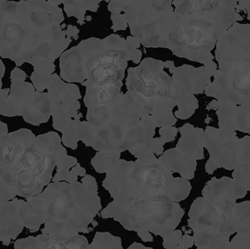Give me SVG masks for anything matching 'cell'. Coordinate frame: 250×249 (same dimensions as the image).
Listing matches in <instances>:
<instances>
[{"mask_svg":"<svg viewBox=\"0 0 250 249\" xmlns=\"http://www.w3.org/2000/svg\"><path fill=\"white\" fill-rule=\"evenodd\" d=\"M226 3L234 7L239 13L247 14V19L250 20V0H224Z\"/></svg>","mask_w":250,"mask_h":249,"instance_id":"cell-35","label":"cell"},{"mask_svg":"<svg viewBox=\"0 0 250 249\" xmlns=\"http://www.w3.org/2000/svg\"><path fill=\"white\" fill-rule=\"evenodd\" d=\"M19 216L24 228L30 232L39 230L48 219L46 202L42 192L23 201Z\"/></svg>","mask_w":250,"mask_h":249,"instance_id":"cell-19","label":"cell"},{"mask_svg":"<svg viewBox=\"0 0 250 249\" xmlns=\"http://www.w3.org/2000/svg\"><path fill=\"white\" fill-rule=\"evenodd\" d=\"M39 249H88L87 239L82 235L67 237L62 235L43 234L36 237Z\"/></svg>","mask_w":250,"mask_h":249,"instance_id":"cell-24","label":"cell"},{"mask_svg":"<svg viewBox=\"0 0 250 249\" xmlns=\"http://www.w3.org/2000/svg\"><path fill=\"white\" fill-rule=\"evenodd\" d=\"M0 1H4V0H0Z\"/></svg>","mask_w":250,"mask_h":249,"instance_id":"cell-46","label":"cell"},{"mask_svg":"<svg viewBox=\"0 0 250 249\" xmlns=\"http://www.w3.org/2000/svg\"><path fill=\"white\" fill-rule=\"evenodd\" d=\"M233 181L236 185L246 192L250 191V164L242 162L233 170Z\"/></svg>","mask_w":250,"mask_h":249,"instance_id":"cell-30","label":"cell"},{"mask_svg":"<svg viewBox=\"0 0 250 249\" xmlns=\"http://www.w3.org/2000/svg\"><path fill=\"white\" fill-rule=\"evenodd\" d=\"M184 215L179 203L160 195L136 202L114 220L127 230L149 232L163 238L176 229Z\"/></svg>","mask_w":250,"mask_h":249,"instance_id":"cell-10","label":"cell"},{"mask_svg":"<svg viewBox=\"0 0 250 249\" xmlns=\"http://www.w3.org/2000/svg\"><path fill=\"white\" fill-rule=\"evenodd\" d=\"M175 22L168 49L189 61L208 64L217 40L233 23L243 20L224 0H173Z\"/></svg>","mask_w":250,"mask_h":249,"instance_id":"cell-2","label":"cell"},{"mask_svg":"<svg viewBox=\"0 0 250 249\" xmlns=\"http://www.w3.org/2000/svg\"><path fill=\"white\" fill-rule=\"evenodd\" d=\"M23 203L15 197L0 205V242L5 247L16 239L24 228L19 216Z\"/></svg>","mask_w":250,"mask_h":249,"instance_id":"cell-17","label":"cell"},{"mask_svg":"<svg viewBox=\"0 0 250 249\" xmlns=\"http://www.w3.org/2000/svg\"><path fill=\"white\" fill-rule=\"evenodd\" d=\"M17 196L16 190L12 186L7 184L0 177V205L9 200H13Z\"/></svg>","mask_w":250,"mask_h":249,"instance_id":"cell-33","label":"cell"},{"mask_svg":"<svg viewBox=\"0 0 250 249\" xmlns=\"http://www.w3.org/2000/svg\"><path fill=\"white\" fill-rule=\"evenodd\" d=\"M21 116L26 123L35 127L48 122L51 116V99L48 92L35 91L23 108Z\"/></svg>","mask_w":250,"mask_h":249,"instance_id":"cell-22","label":"cell"},{"mask_svg":"<svg viewBox=\"0 0 250 249\" xmlns=\"http://www.w3.org/2000/svg\"><path fill=\"white\" fill-rule=\"evenodd\" d=\"M121 153L98 152L92 159V165L98 173L109 172L120 160Z\"/></svg>","mask_w":250,"mask_h":249,"instance_id":"cell-27","label":"cell"},{"mask_svg":"<svg viewBox=\"0 0 250 249\" xmlns=\"http://www.w3.org/2000/svg\"><path fill=\"white\" fill-rule=\"evenodd\" d=\"M236 203L198 197L189 209L188 225L193 232H216L230 237L236 233L230 222V211Z\"/></svg>","mask_w":250,"mask_h":249,"instance_id":"cell-11","label":"cell"},{"mask_svg":"<svg viewBox=\"0 0 250 249\" xmlns=\"http://www.w3.org/2000/svg\"><path fill=\"white\" fill-rule=\"evenodd\" d=\"M7 133H8V127L7 124L0 121V137L7 134Z\"/></svg>","mask_w":250,"mask_h":249,"instance_id":"cell-44","label":"cell"},{"mask_svg":"<svg viewBox=\"0 0 250 249\" xmlns=\"http://www.w3.org/2000/svg\"><path fill=\"white\" fill-rule=\"evenodd\" d=\"M56 5L64 4V10L67 17L77 19L78 23H84L85 14L86 11L95 13L100 7V2L105 1L109 2L111 0H47Z\"/></svg>","mask_w":250,"mask_h":249,"instance_id":"cell-25","label":"cell"},{"mask_svg":"<svg viewBox=\"0 0 250 249\" xmlns=\"http://www.w3.org/2000/svg\"><path fill=\"white\" fill-rule=\"evenodd\" d=\"M35 86L25 80H11L10 93L0 115L7 117L21 116L22 111L35 92Z\"/></svg>","mask_w":250,"mask_h":249,"instance_id":"cell-18","label":"cell"},{"mask_svg":"<svg viewBox=\"0 0 250 249\" xmlns=\"http://www.w3.org/2000/svg\"><path fill=\"white\" fill-rule=\"evenodd\" d=\"M88 249H121V238L108 232H97L92 244Z\"/></svg>","mask_w":250,"mask_h":249,"instance_id":"cell-28","label":"cell"},{"mask_svg":"<svg viewBox=\"0 0 250 249\" xmlns=\"http://www.w3.org/2000/svg\"><path fill=\"white\" fill-rule=\"evenodd\" d=\"M36 136L29 129H20L17 131L0 137V168H7L15 165L32 144Z\"/></svg>","mask_w":250,"mask_h":249,"instance_id":"cell-16","label":"cell"},{"mask_svg":"<svg viewBox=\"0 0 250 249\" xmlns=\"http://www.w3.org/2000/svg\"><path fill=\"white\" fill-rule=\"evenodd\" d=\"M14 249H39V245H38L36 237L29 236L23 239L17 240L14 243Z\"/></svg>","mask_w":250,"mask_h":249,"instance_id":"cell-37","label":"cell"},{"mask_svg":"<svg viewBox=\"0 0 250 249\" xmlns=\"http://www.w3.org/2000/svg\"><path fill=\"white\" fill-rule=\"evenodd\" d=\"M42 193L48 211L43 234L71 237L87 233L88 226L102 209L98 184L91 175H85L82 183H51Z\"/></svg>","mask_w":250,"mask_h":249,"instance_id":"cell-4","label":"cell"},{"mask_svg":"<svg viewBox=\"0 0 250 249\" xmlns=\"http://www.w3.org/2000/svg\"><path fill=\"white\" fill-rule=\"evenodd\" d=\"M138 236L141 238L142 241H145V242H151L153 241V237L151 236V234L149 232H137Z\"/></svg>","mask_w":250,"mask_h":249,"instance_id":"cell-42","label":"cell"},{"mask_svg":"<svg viewBox=\"0 0 250 249\" xmlns=\"http://www.w3.org/2000/svg\"><path fill=\"white\" fill-rule=\"evenodd\" d=\"M140 42L133 36L111 35L92 38L64 51L60 57V77L67 83H81L86 88L121 86L128 61H141Z\"/></svg>","mask_w":250,"mask_h":249,"instance_id":"cell-3","label":"cell"},{"mask_svg":"<svg viewBox=\"0 0 250 249\" xmlns=\"http://www.w3.org/2000/svg\"><path fill=\"white\" fill-rule=\"evenodd\" d=\"M182 231L176 230L169 234L166 238H163V247L166 249H177L178 245L182 239Z\"/></svg>","mask_w":250,"mask_h":249,"instance_id":"cell-34","label":"cell"},{"mask_svg":"<svg viewBox=\"0 0 250 249\" xmlns=\"http://www.w3.org/2000/svg\"><path fill=\"white\" fill-rule=\"evenodd\" d=\"M80 118H74L73 123L62 132V143L73 150L76 149L78 142L80 140Z\"/></svg>","mask_w":250,"mask_h":249,"instance_id":"cell-29","label":"cell"},{"mask_svg":"<svg viewBox=\"0 0 250 249\" xmlns=\"http://www.w3.org/2000/svg\"><path fill=\"white\" fill-rule=\"evenodd\" d=\"M181 137L176 149L181 153L198 160L204 159V130L185 124L179 129Z\"/></svg>","mask_w":250,"mask_h":249,"instance_id":"cell-21","label":"cell"},{"mask_svg":"<svg viewBox=\"0 0 250 249\" xmlns=\"http://www.w3.org/2000/svg\"><path fill=\"white\" fill-rule=\"evenodd\" d=\"M151 249L152 248H148V247H144V246L141 245V244H139V243H134L133 244H132V246H130V247L128 248V249Z\"/></svg>","mask_w":250,"mask_h":249,"instance_id":"cell-45","label":"cell"},{"mask_svg":"<svg viewBox=\"0 0 250 249\" xmlns=\"http://www.w3.org/2000/svg\"><path fill=\"white\" fill-rule=\"evenodd\" d=\"M166 67L171 73L172 79L178 86L188 93L195 95L204 93L217 69L214 61L198 68L188 64L176 67L173 61H166Z\"/></svg>","mask_w":250,"mask_h":249,"instance_id":"cell-14","label":"cell"},{"mask_svg":"<svg viewBox=\"0 0 250 249\" xmlns=\"http://www.w3.org/2000/svg\"><path fill=\"white\" fill-rule=\"evenodd\" d=\"M4 73H5V67H4V63L0 58V95H1L3 91L1 79H2L3 76H4Z\"/></svg>","mask_w":250,"mask_h":249,"instance_id":"cell-43","label":"cell"},{"mask_svg":"<svg viewBox=\"0 0 250 249\" xmlns=\"http://www.w3.org/2000/svg\"><path fill=\"white\" fill-rule=\"evenodd\" d=\"M158 159L166 169L178 172L185 179L191 180L195 177L196 159L181 153L176 148L166 151Z\"/></svg>","mask_w":250,"mask_h":249,"instance_id":"cell-23","label":"cell"},{"mask_svg":"<svg viewBox=\"0 0 250 249\" xmlns=\"http://www.w3.org/2000/svg\"><path fill=\"white\" fill-rule=\"evenodd\" d=\"M179 129L173 126H167V127H160V134L161 138L164 140L165 143L173 141L177 135Z\"/></svg>","mask_w":250,"mask_h":249,"instance_id":"cell-38","label":"cell"},{"mask_svg":"<svg viewBox=\"0 0 250 249\" xmlns=\"http://www.w3.org/2000/svg\"><path fill=\"white\" fill-rule=\"evenodd\" d=\"M77 164V159L76 158L72 157V156H67L60 160L57 163V173L54 175L53 178V181H67L70 171L69 170L73 168V166Z\"/></svg>","mask_w":250,"mask_h":249,"instance_id":"cell-31","label":"cell"},{"mask_svg":"<svg viewBox=\"0 0 250 249\" xmlns=\"http://www.w3.org/2000/svg\"><path fill=\"white\" fill-rule=\"evenodd\" d=\"M207 109L214 110L218 118V127L248 133L250 135V102L236 105L214 99Z\"/></svg>","mask_w":250,"mask_h":249,"instance_id":"cell-15","label":"cell"},{"mask_svg":"<svg viewBox=\"0 0 250 249\" xmlns=\"http://www.w3.org/2000/svg\"><path fill=\"white\" fill-rule=\"evenodd\" d=\"M64 20L62 9L45 0L0 1V57L53 74L56 59L79 33L72 25L64 29Z\"/></svg>","mask_w":250,"mask_h":249,"instance_id":"cell-1","label":"cell"},{"mask_svg":"<svg viewBox=\"0 0 250 249\" xmlns=\"http://www.w3.org/2000/svg\"><path fill=\"white\" fill-rule=\"evenodd\" d=\"M248 192L242 190L236 185L233 178L223 177L211 178L206 184L202 190L204 198L211 200H229L236 202L244 198Z\"/></svg>","mask_w":250,"mask_h":249,"instance_id":"cell-20","label":"cell"},{"mask_svg":"<svg viewBox=\"0 0 250 249\" xmlns=\"http://www.w3.org/2000/svg\"><path fill=\"white\" fill-rule=\"evenodd\" d=\"M54 74H45V73H39L34 71L31 75L30 79L32 84L35 86V90L38 92H43L47 89L54 77Z\"/></svg>","mask_w":250,"mask_h":249,"instance_id":"cell-32","label":"cell"},{"mask_svg":"<svg viewBox=\"0 0 250 249\" xmlns=\"http://www.w3.org/2000/svg\"><path fill=\"white\" fill-rule=\"evenodd\" d=\"M122 93L114 99L87 108L86 121L94 127L92 146L95 151L122 153L145 144L153 138L155 128L141 122L122 105Z\"/></svg>","mask_w":250,"mask_h":249,"instance_id":"cell-7","label":"cell"},{"mask_svg":"<svg viewBox=\"0 0 250 249\" xmlns=\"http://www.w3.org/2000/svg\"><path fill=\"white\" fill-rule=\"evenodd\" d=\"M51 103V115L54 118H76L82 117L79 114V99L82 97L79 86L65 83L57 74L47 88Z\"/></svg>","mask_w":250,"mask_h":249,"instance_id":"cell-13","label":"cell"},{"mask_svg":"<svg viewBox=\"0 0 250 249\" xmlns=\"http://www.w3.org/2000/svg\"><path fill=\"white\" fill-rule=\"evenodd\" d=\"M240 152L242 162L250 164V135L240 138Z\"/></svg>","mask_w":250,"mask_h":249,"instance_id":"cell-39","label":"cell"},{"mask_svg":"<svg viewBox=\"0 0 250 249\" xmlns=\"http://www.w3.org/2000/svg\"><path fill=\"white\" fill-rule=\"evenodd\" d=\"M67 155L58 133L40 134L15 165L0 168V177L16 190L17 196L34 197L49 184L54 168Z\"/></svg>","mask_w":250,"mask_h":249,"instance_id":"cell-8","label":"cell"},{"mask_svg":"<svg viewBox=\"0 0 250 249\" xmlns=\"http://www.w3.org/2000/svg\"><path fill=\"white\" fill-rule=\"evenodd\" d=\"M229 249H250V239L245 235L237 234L230 241Z\"/></svg>","mask_w":250,"mask_h":249,"instance_id":"cell-36","label":"cell"},{"mask_svg":"<svg viewBox=\"0 0 250 249\" xmlns=\"http://www.w3.org/2000/svg\"><path fill=\"white\" fill-rule=\"evenodd\" d=\"M111 15L122 14L132 36L146 48H168L174 26L173 0H111Z\"/></svg>","mask_w":250,"mask_h":249,"instance_id":"cell-9","label":"cell"},{"mask_svg":"<svg viewBox=\"0 0 250 249\" xmlns=\"http://www.w3.org/2000/svg\"><path fill=\"white\" fill-rule=\"evenodd\" d=\"M204 148L209 153L205 171L212 175L219 168L233 171L242 162L240 138L234 130L207 127L204 130Z\"/></svg>","mask_w":250,"mask_h":249,"instance_id":"cell-12","label":"cell"},{"mask_svg":"<svg viewBox=\"0 0 250 249\" xmlns=\"http://www.w3.org/2000/svg\"><path fill=\"white\" fill-rule=\"evenodd\" d=\"M230 222L235 232L250 239V202L236 203L230 214Z\"/></svg>","mask_w":250,"mask_h":249,"instance_id":"cell-26","label":"cell"},{"mask_svg":"<svg viewBox=\"0 0 250 249\" xmlns=\"http://www.w3.org/2000/svg\"><path fill=\"white\" fill-rule=\"evenodd\" d=\"M166 61L146 58L138 67L128 70L125 94L141 122L150 127L176 124L173 110L176 105V88L164 71Z\"/></svg>","mask_w":250,"mask_h":249,"instance_id":"cell-5","label":"cell"},{"mask_svg":"<svg viewBox=\"0 0 250 249\" xmlns=\"http://www.w3.org/2000/svg\"><path fill=\"white\" fill-rule=\"evenodd\" d=\"M195 244L193 236L189 235H185L182 237L180 242L178 245L177 249L191 248Z\"/></svg>","mask_w":250,"mask_h":249,"instance_id":"cell-40","label":"cell"},{"mask_svg":"<svg viewBox=\"0 0 250 249\" xmlns=\"http://www.w3.org/2000/svg\"><path fill=\"white\" fill-rule=\"evenodd\" d=\"M26 77V73L17 67H15L10 73V80H25Z\"/></svg>","mask_w":250,"mask_h":249,"instance_id":"cell-41","label":"cell"},{"mask_svg":"<svg viewBox=\"0 0 250 249\" xmlns=\"http://www.w3.org/2000/svg\"><path fill=\"white\" fill-rule=\"evenodd\" d=\"M219 68L204 91L220 102H250V24L236 22L216 44Z\"/></svg>","mask_w":250,"mask_h":249,"instance_id":"cell-6","label":"cell"}]
</instances>
